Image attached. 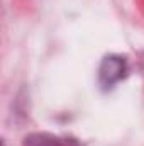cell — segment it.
Segmentation results:
<instances>
[{
	"label": "cell",
	"instance_id": "obj_1",
	"mask_svg": "<svg viewBox=\"0 0 144 146\" xmlns=\"http://www.w3.org/2000/svg\"><path fill=\"white\" fill-rule=\"evenodd\" d=\"M122 72H124V61H120L119 58H107L100 70V76L102 80L107 78V83L110 85L122 76Z\"/></svg>",
	"mask_w": 144,
	"mask_h": 146
}]
</instances>
